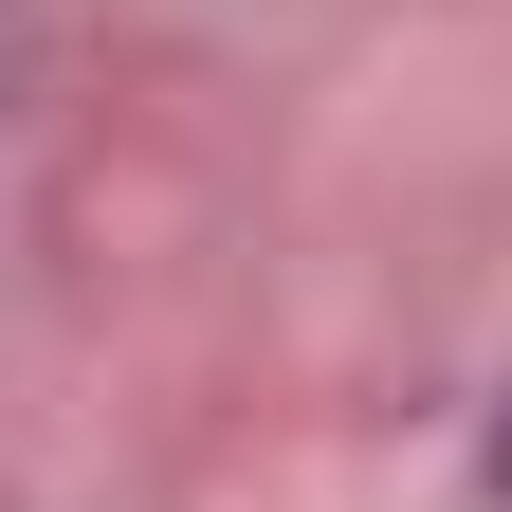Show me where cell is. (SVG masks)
I'll return each instance as SVG.
<instances>
[{
    "mask_svg": "<svg viewBox=\"0 0 512 512\" xmlns=\"http://www.w3.org/2000/svg\"><path fill=\"white\" fill-rule=\"evenodd\" d=\"M476 494L512 512V384H494V421H476Z\"/></svg>",
    "mask_w": 512,
    "mask_h": 512,
    "instance_id": "cell-1",
    "label": "cell"
}]
</instances>
